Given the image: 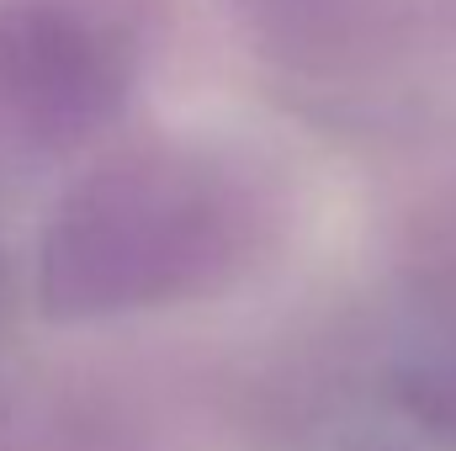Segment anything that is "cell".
<instances>
[{
    "instance_id": "6da1fadb",
    "label": "cell",
    "mask_w": 456,
    "mask_h": 451,
    "mask_svg": "<svg viewBox=\"0 0 456 451\" xmlns=\"http://www.w3.org/2000/svg\"><path fill=\"white\" fill-rule=\"evenodd\" d=\"M265 228L239 165L191 144H138L86 170L37 239V303L53 319H117L218 292Z\"/></svg>"
},
{
    "instance_id": "7a4b0ae2",
    "label": "cell",
    "mask_w": 456,
    "mask_h": 451,
    "mask_svg": "<svg viewBox=\"0 0 456 451\" xmlns=\"http://www.w3.org/2000/svg\"><path fill=\"white\" fill-rule=\"evenodd\" d=\"M133 37L91 0L0 5V144L69 154L127 102Z\"/></svg>"
},
{
    "instance_id": "3957f363",
    "label": "cell",
    "mask_w": 456,
    "mask_h": 451,
    "mask_svg": "<svg viewBox=\"0 0 456 451\" xmlns=\"http://www.w3.org/2000/svg\"><path fill=\"white\" fill-rule=\"evenodd\" d=\"M297 451H456V314L345 366L314 398Z\"/></svg>"
},
{
    "instance_id": "277c9868",
    "label": "cell",
    "mask_w": 456,
    "mask_h": 451,
    "mask_svg": "<svg viewBox=\"0 0 456 451\" xmlns=\"http://www.w3.org/2000/svg\"><path fill=\"white\" fill-rule=\"evenodd\" d=\"M249 27L303 70H345L387 37L393 0H239Z\"/></svg>"
}]
</instances>
